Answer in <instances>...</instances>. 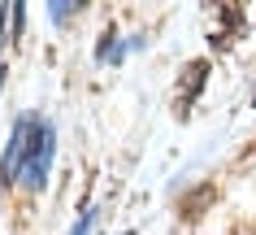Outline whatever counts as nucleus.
Returning <instances> with one entry per match:
<instances>
[{
    "label": "nucleus",
    "mask_w": 256,
    "mask_h": 235,
    "mask_svg": "<svg viewBox=\"0 0 256 235\" xmlns=\"http://www.w3.org/2000/svg\"><path fill=\"white\" fill-rule=\"evenodd\" d=\"M74 235H87V213H82V222L74 226Z\"/></svg>",
    "instance_id": "nucleus-2"
},
{
    "label": "nucleus",
    "mask_w": 256,
    "mask_h": 235,
    "mask_svg": "<svg viewBox=\"0 0 256 235\" xmlns=\"http://www.w3.org/2000/svg\"><path fill=\"white\" fill-rule=\"evenodd\" d=\"M48 161H52V126L35 122V118L18 122V135L9 144V157H4V179H14V170H22L26 187H44Z\"/></svg>",
    "instance_id": "nucleus-1"
}]
</instances>
